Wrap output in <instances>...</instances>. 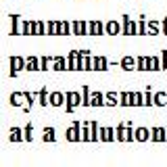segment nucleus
<instances>
[{
    "instance_id": "4",
    "label": "nucleus",
    "mask_w": 167,
    "mask_h": 167,
    "mask_svg": "<svg viewBox=\"0 0 167 167\" xmlns=\"http://www.w3.org/2000/svg\"><path fill=\"white\" fill-rule=\"evenodd\" d=\"M27 69H29V71H36V69H38V61H36V59H27Z\"/></svg>"
},
{
    "instance_id": "7",
    "label": "nucleus",
    "mask_w": 167,
    "mask_h": 167,
    "mask_svg": "<svg viewBox=\"0 0 167 167\" xmlns=\"http://www.w3.org/2000/svg\"><path fill=\"white\" fill-rule=\"evenodd\" d=\"M90 105H102V96H100V94H94V96H92V102H90Z\"/></svg>"
},
{
    "instance_id": "9",
    "label": "nucleus",
    "mask_w": 167,
    "mask_h": 167,
    "mask_svg": "<svg viewBox=\"0 0 167 167\" xmlns=\"http://www.w3.org/2000/svg\"><path fill=\"white\" fill-rule=\"evenodd\" d=\"M61 100H63L61 94H52V105H61Z\"/></svg>"
},
{
    "instance_id": "2",
    "label": "nucleus",
    "mask_w": 167,
    "mask_h": 167,
    "mask_svg": "<svg viewBox=\"0 0 167 167\" xmlns=\"http://www.w3.org/2000/svg\"><path fill=\"white\" fill-rule=\"evenodd\" d=\"M90 27H92V34H94V36H98V34H102V25H100L98 21H94V23H92Z\"/></svg>"
},
{
    "instance_id": "14",
    "label": "nucleus",
    "mask_w": 167,
    "mask_h": 167,
    "mask_svg": "<svg viewBox=\"0 0 167 167\" xmlns=\"http://www.w3.org/2000/svg\"><path fill=\"white\" fill-rule=\"evenodd\" d=\"M163 69H167V52H163Z\"/></svg>"
},
{
    "instance_id": "5",
    "label": "nucleus",
    "mask_w": 167,
    "mask_h": 167,
    "mask_svg": "<svg viewBox=\"0 0 167 167\" xmlns=\"http://www.w3.org/2000/svg\"><path fill=\"white\" fill-rule=\"evenodd\" d=\"M59 32L61 34H69V23H59Z\"/></svg>"
},
{
    "instance_id": "8",
    "label": "nucleus",
    "mask_w": 167,
    "mask_h": 167,
    "mask_svg": "<svg viewBox=\"0 0 167 167\" xmlns=\"http://www.w3.org/2000/svg\"><path fill=\"white\" fill-rule=\"evenodd\" d=\"M13 67L15 69H21L23 67V59H13Z\"/></svg>"
},
{
    "instance_id": "3",
    "label": "nucleus",
    "mask_w": 167,
    "mask_h": 167,
    "mask_svg": "<svg viewBox=\"0 0 167 167\" xmlns=\"http://www.w3.org/2000/svg\"><path fill=\"white\" fill-rule=\"evenodd\" d=\"M107 29H109V34H111V36H115V34L119 32V25H117L115 21H111V23L107 25Z\"/></svg>"
},
{
    "instance_id": "1",
    "label": "nucleus",
    "mask_w": 167,
    "mask_h": 167,
    "mask_svg": "<svg viewBox=\"0 0 167 167\" xmlns=\"http://www.w3.org/2000/svg\"><path fill=\"white\" fill-rule=\"evenodd\" d=\"M86 29H88V25H86V23H82V21H77V23H75V34H77V36H84V34H86Z\"/></svg>"
},
{
    "instance_id": "10",
    "label": "nucleus",
    "mask_w": 167,
    "mask_h": 167,
    "mask_svg": "<svg viewBox=\"0 0 167 167\" xmlns=\"http://www.w3.org/2000/svg\"><path fill=\"white\" fill-rule=\"evenodd\" d=\"M54 29H56V25H54V23H48V25H46V32H48V36H50V34H54Z\"/></svg>"
},
{
    "instance_id": "15",
    "label": "nucleus",
    "mask_w": 167,
    "mask_h": 167,
    "mask_svg": "<svg viewBox=\"0 0 167 167\" xmlns=\"http://www.w3.org/2000/svg\"><path fill=\"white\" fill-rule=\"evenodd\" d=\"M163 29H165V34H167V19H163Z\"/></svg>"
},
{
    "instance_id": "6",
    "label": "nucleus",
    "mask_w": 167,
    "mask_h": 167,
    "mask_svg": "<svg viewBox=\"0 0 167 167\" xmlns=\"http://www.w3.org/2000/svg\"><path fill=\"white\" fill-rule=\"evenodd\" d=\"M94 65H96L98 69H105V67H107V61H105V59H96V61H94Z\"/></svg>"
},
{
    "instance_id": "11",
    "label": "nucleus",
    "mask_w": 167,
    "mask_h": 167,
    "mask_svg": "<svg viewBox=\"0 0 167 167\" xmlns=\"http://www.w3.org/2000/svg\"><path fill=\"white\" fill-rule=\"evenodd\" d=\"M11 140H21V132H19V129H13V136H11Z\"/></svg>"
},
{
    "instance_id": "12",
    "label": "nucleus",
    "mask_w": 167,
    "mask_h": 167,
    "mask_svg": "<svg viewBox=\"0 0 167 167\" xmlns=\"http://www.w3.org/2000/svg\"><path fill=\"white\" fill-rule=\"evenodd\" d=\"M44 138H46V140H52V138H54V129H52V127L46 129V136H44Z\"/></svg>"
},
{
    "instance_id": "13",
    "label": "nucleus",
    "mask_w": 167,
    "mask_h": 167,
    "mask_svg": "<svg viewBox=\"0 0 167 167\" xmlns=\"http://www.w3.org/2000/svg\"><path fill=\"white\" fill-rule=\"evenodd\" d=\"M67 98L71 100V105H75V100H77V94H67Z\"/></svg>"
}]
</instances>
